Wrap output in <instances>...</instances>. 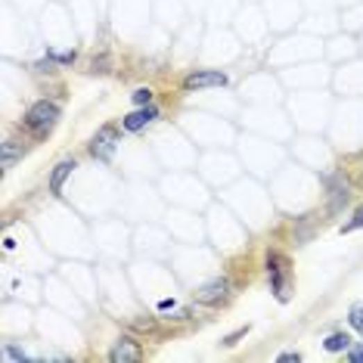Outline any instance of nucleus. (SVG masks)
Segmentation results:
<instances>
[{
    "label": "nucleus",
    "instance_id": "nucleus-4",
    "mask_svg": "<svg viewBox=\"0 0 363 363\" xmlns=\"http://www.w3.org/2000/svg\"><path fill=\"white\" fill-rule=\"evenodd\" d=\"M223 84H227V75H223V71H214V69H202V71H193V75L183 78V90L223 87Z\"/></svg>",
    "mask_w": 363,
    "mask_h": 363
},
{
    "label": "nucleus",
    "instance_id": "nucleus-8",
    "mask_svg": "<svg viewBox=\"0 0 363 363\" xmlns=\"http://www.w3.org/2000/svg\"><path fill=\"white\" fill-rule=\"evenodd\" d=\"M75 168H78L75 158H62V162L56 164V171H53V177H50V193H53V196H62V183H65V177H69Z\"/></svg>",
    "mask_w": 363,
    "mask_h": 363
},
{
    "label": "nucleus",
    "instance_id": "nucleus-1",
    "mask_svg": "<svg viewBox=\"0 0 363 363\" xmlns=\"http://www.w3.org/2000/svg\"><path fill=\"white\" fill-rule=\"evenodd\" d=\"M59 121V105L50 103V100H41L35 103L28 112H25V128L31 130L35 137H47Z\"/></svg>",
    "mask_w": 363,
    "mask_h": 363
},
{
    "label": "nucleus",
    "instance_id": "nucleus-11",
    "mask_svg": "<svg viewBox=\"0 0 363 363\" xmlns=\"http://www.w3.org/2000/svg\"><path fill=\"white\" fill-rule=\"evenodd\" d=\"M348 320H351V326H354V329H357V332L363 335V301H360V305H354V307H351Z\"/></svg>",
    "mask_w": 363,
    "mask_h": 363
},
{
    "label": "nucleus",
    "instance_id": "nucleus-15",
    "mask_svg": "<svg viewBox=\"0 0 363 363\" xmlns=\"http://www.w3.org/2000/svg\"><path fill=\"white\" fill-rule=\"evenodd\" d=\"M6 357H10V360H25V354H22V351H16V348H10V345H6Z\"/></svg>",
    "mask_w": 363,
    "mask_h": 363
},
{
    "label": "nucleus",
    "instance_id": "nucleus-16",
    "mask_svg": "<svg viewBox=\"0 0 363 363\" xmlns=\"http://www.w3.org/2000/svg\"><path fill=\"white\" fill-rule=\"evenodd\" d=\"M348 357H351V363H363V348H351Z\"/></svg>",
    "mask_w": 363,
    "mask_h": 363
},
{
    "label": "nucleus",
    "instance_id": "nucleus-7",
    "mask_svg": "<svg viewBox=\"0 0 363 363\" xmlns=\"http://www.w3.org/2000/svg\"><path fill=\"white\" fill-rule=\"evenodd\" d=\"M155 118H158V112L153 105H140L137 112H130V115L124 118V130H140V128H146L149 121H155Z\"/></svg>",
    "mask_w": 363,
    "mask_h": 363
},
{
    "label": "nucleus",
    "instance_id": "nucleus-5",
    "mask_svg": "<svg viewBox=\"0 0 363 363\" xmlns=\"http://www.w3.org/2000/svg\"><path fill=\"white\" fill-rule=\"evenodd\" d=\"M109 360H112V363H137V360H143L140 341H134V339H118L115 345H112V351H109Z\"/></svg>",
    "mask_w": 363,
    "mask_h": 363
},
{
    "label": "nucleus",
    "instance_id": "nucleus-6",
    "mask_svg": "<svg viewBox=\"0 0 363 363\" xmlns=\"http://www.w3.org/2000/svg\"><path fill=\"white\" fill-rule=\"evenodd\" d=\"M227 292H230V282L221 276V280L205 282V286L196 292V301H199V305H217V301L227 298Z\"/></svg>",
    "mask_w": 363,
    "mask_h": 363
},
{
    "label": "nucleus",
    "instance_id": "nucleus-18",
    "mask_svg": "<svg viewBox=\"0 0 363 363\" xmlns=\"http://www.w3.org/2000/svg\"><path fill=\"white\" fill-rule=\"evenodd\" d=\"M360 187H363V174H360Z\"/></svg>",
    "mask_w": 363,
    "mask_h": 363
},
{
    "label": "nucleus",
    "instance_id": "nucleus-2",
    "mask_svg": "<svg viewBox=\"0 0 363 363\" xmlns=\"http://www.w3.org/2000/svg\"><path fill=\"white\" fill-rule=\"evenodd\" d=\"M115 146H118V130L112 124H105V128L96 130L94 143H90V155L100 158V162H109L115 155Z\"/></svg>",
    "mask_w": 363,
    "mask_h": 363
},
{
    "label": "nucleus",
    "instance_id": "nucleus-9",
    "mask_svg": "<svg viewBox=\"0 0 363 363\" xmlns=\"http://www.w3.org/2000/svg\"><path fill=\"white\" fill-rule=\"evenodd\" d=\"M323 348H326L329 354H339V351H351V335L345 332H332L326 341H323Z\"/></svg>",
    "mask_w": 363,
    "mask_h": 363
},
{
    "label": "nucleus",
    "instance_id": "nucleus-14",
    "mask_svg": "<svg viewBox=\"0 0 363 363\" xmlns=\"http://www.w3.org/2000/svg\"><path fill=\"white\" fill-rule=\"evenodd\" d=\"M246 332H248V326H246V329H239V332H233V335H227V341H223V345H227V348H233L236 341H239V339H242V335H246Z\"/></svg>",
    "mask_w": 363,
    "mask_h": 363
},
{
    "label": "nucleus",
    "instance_id": "nucleus-13",
    "mask_svg": "<svg viewBox=\"0 0 363 363\" xmlns=\"http://www.w3.org/2000/svg\"><path fill=\"white\" fill-rule=\"evenodd\" d=\"M360 227H363V205L354 211V217L345 223V233H351V230H360Z\"/></svg>",
    "mask_w": 363,
    "mask_h": 363
},
{
    "label": "nucleus",
    "instance_id": "nucleus-3",
    "mask_svg": "<svg viewBox=\"0 0 363 363\" xmlns=\"http://www.w3.org/2000/svg\"><path fill=\"white\" fill-rule=\"evenodd\" d=\"M267 273H270V282H273V292L280 301L289 298L286 292V276H289V261L282 255H270L267 258Z\"/></svg>",
    "mask_w": 363,
    "mask_h": 363
},
{
    "label": "nucleus",
    "instance_id": "nucleus-17",
    "mask_svg": "<svg viewBox=\"0 0 363 363\" xmlns=\"http://www.w3.org/2000/svg\"><path fill=\"white\" fill-rule=\"evenodd\" d=\"M301 354H280V363H298Z\"/></svg>",
    "mask_w": 363,
    "mask_h": 363
},
{
    "label": "nucleus",
    "instance_id": "nucleus-12",
    "mask_svg": "<svg viewBox=\"0 0 363 363\" xmlns=\"http://www.w3.org/2000/svg\"><path fill=\"white\" fill-rule=\"evenodd\" d=\"M134 103H137V105H149V103H153V90H149V87L134 90Z\"/></svg>",
    "mask_w": 363,
    "mask_h": 363
},
{
    "label": "nucleus",
    "instance_id": "nucleus-10",
    "mask_svg": "<svg viewBox=\"0 0 363 363\" xmlns=\"http://www.w3.org/2000/svg\"><path fill=\"white\" fill-rule=\"evenodd\" d=\"M22 153H25V149H22V146H19V143H16V140H6V143H3V168H6V171H10V168H12V164H16V162H19V158H22Z\"/></svg>",
    "mask_w": 363,
    "mask_h": 363
}]
</instances>
